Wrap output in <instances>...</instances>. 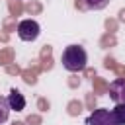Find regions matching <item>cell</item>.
Instances as JSON below:
<instances>
[{
  "label": "cell",
  "instance_id": "obj_1",
  "mask_svg": "<svg viewBox=\"0 0 125 125\" xmlns=\"http://www.w3.org/2000/svg\"><path fill=\"white\" fill-rule=\"evenodd\" d=\"M61 62H62V66H64L68 72H80V70H84L86 64H88V53H86V49L80 47V45H68V47L62 51Z\"/></svg>",
  "mask_w": 125,
  "mask_h": 125
},
{
  "label": "cell",
  "instance_id": "obj_2",
  "mask_svg": "<svg viewBox=\"0 0 125 125\" xmlns=\"http://www.w3.org/2000/svg\"><path fill=\"white\" fill-rule=\"evenodd\" d=\"M86 125H121V123L115 119V115H113L111 109L100 107V109H94V113L88 115Z\"/></svg>",
  "mask_w": 125,
  "mask_h": 125
},
{
  "label": "cell",
  "instance_id": "obj_3",
  "mask_svg": "<svg viewBox=\"0 0 125 125\" xmlns=\"http://www.w3.org/2000/svg\"><path fill=\"white\" fill-rule=\"evenodd\" d=\"M41 33V27L35 20H21L18 23V37L21 41H35Z\"/></svg>",
  "mask_w": 125,
  "mask_h": 125
},
{
  "label": "cell",
  "instance_id": "obj_4",
  "mask_svg": "<svg viewBox=\"0 0 125 125\" xmlns=\"http://www.w3.org/2000/svg\"><path fill=\"white\" fill-rule=\"evenodd\" d=\"M109 98L115 104H123L125 102V78H115L109 84Z\"/></svg>",
  "mask_w": 125,
  "mask_h": 125
},
{
  "label": "cell",
  "instance_id": "obj_5",
  "mask_svg": "<svg viewBox=\"0 0 125 125\" xmlns=\"http://www.w3.org/2000/svg\"><path fill=\"white\" fill-rule=\"evenodd\" d=\"M6 100H8L10 109H14V111H21V109L25 107V98H23V94H21L20 90H16V88L10 90V94H8Z\"/></svg>",
  "mask_w": 125,
  "mask_h": 125
},
{
  "label": "cell",
  "instance_id": "obj_6",
  "mask_svg": "<svg viewBox=\"0 0 125 125\" xmlns=\"http://www.w3.org/2000/svg\"><path fill=\"white\" fill-rule=\"evenodd\" d=\"M10 111H12V109H10V105H8V100H6L4 96H0V125L8 121Z\"/></svg>",
  "mask_w": 125,
  "mask_h": 125
},
{
  "label": "cell",
  "instance_id": "obj_7",
  "mask_svg": "<svg viewBox=\"0 0 125 125\" xmlns=\"http://www.w3.org/2000/svg\"><path fill=\"white\" fill-rule=\"evenodd\" d=\"M111 111H113L115 119H117L121 125H125V102H123V104H115V107H113Z\"/></svg>",
  "mask_w": 125,
  "mask_h": 125
},
{
  "label": "cell",
  "instance_id": "obj_8",
  "mask_svg": "<svg viewBox=\"0 0 125 125\" xmlns=\"http://www.w3.org/2000/svg\"><path fill=\"white\" fill-rule=\"evenodd\" d=\"M84 2H86V6H88V8L102 10V8H105V6H107V2H109V0H84Z\"/></svg>",
  "mask_w": 125,
  "mask_h": 125
}]
</instances>
